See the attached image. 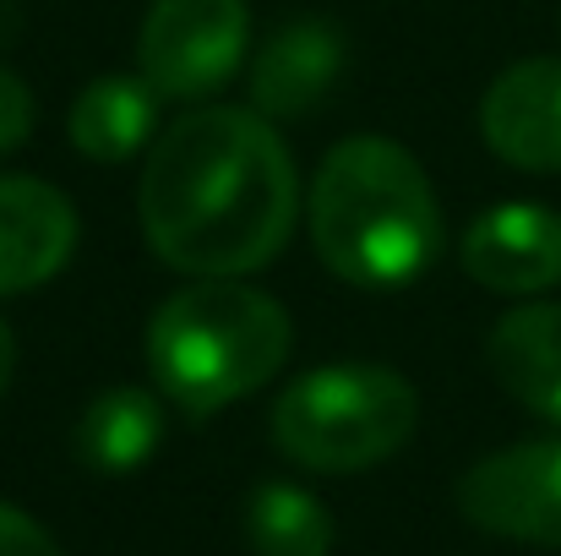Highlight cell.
Here are the masks:
<instances>
[{
    "label": "cell",
    "mask_w": 561,
    "mask_h": 556,
    "mask_svg": "<svg viewBox=\"0 0 561 556\" xmlns=\"http://www.w3.org/2000/svg\"><path fill=\"white\" fill-rule=\"evenodd\" d=\"M137 218L164 268L245 279L289 246L300 175L267 115L196 104L153 137L137 181Z\"/></svg>",
    "instance_id": "cell-1"
},
{
    "label": "cell",
    "mask_w": 561,
    "mask_h": 556,
    "mask_svg": "<svg viewBox=\"0 0 561 556\" xmlns=\"http://www.w3.org/2000/svg\"><path fill=\"white\" fill-rule=\"evenodd\" d=\"M311 246L360 290L420 279L442 257V202L420 159L392 137L339 143L311 175Z\"/></svg>",
    "instance_id": "cell-2"
},
{
    "label": "cell",
    "mask_w": 561,
    "mask_h": 556,
    "mask_svg": "<svg viewBox=\"0 0 561 556\" xmlns=\"http://www.w3.org/2000/svg\"><path fill=\"white\" fill-rule=\"evenodd\" d=\"M295 350L289 311L245 279H191L148 322V371L186 415H218L267 387Z\"/></svg>",
    "instance_id": "cell-3"
},
{
    "label": "cell",
    "mask_w": 561,
    "mask_h": 556,
    "mask_svg": "<svg viewBox=\"0 0 561 556\" xmlns=\"http://www.w3.org/2000/svg\"><path fill=\"white\" fill-rule=\"evenodd\" d=\"M273 442L311 475H355L392 458L414 425L420 398L387 366H317L273 398Z\"/></svg>",
    "instance_id": "cell-4"
},
{
    "label": "cell",
    "mask_w": 561,
    "mask_h": 556,
    "mask_svg": "<svg viewBox=\"0 0 561 556\" xmlns=\"http://www.w3.org/2000/svg\"><path fill=\"white\" fill-rule=\"evenodd\" d=\"M245 44V0H153L137 27V71L159 99L202 104L240 71Z\"/></svg>",
    "instance_id": "cell-5"
},
{
    "label": "cell",
    "mask_w": 561,
    "mask_h": 556,
    "mask_svg": "<svg viewBox=\"0 0 561 556\" xmlns=\"http://www.w3.org/2000/svg\"><path fill=\"white\" fill-rule=\"evenodd\" d=\"M458 513L496 541L561 552V436L513 442L469 464L458 480Z\"/></svg>",
    "instance_id": "cell-6"
},
{
    "label": "cell",
    "mask_w": 561,
    "mask_h": 556,
    "mask_svg": "<svg viewBox=\"0 0 561 556\" xmlns=\"http://www.w3.org/2000/svg\"><path fill=\"white\" fill-rule=\"evenodd\" d=\"M463 273L491 295L535 300L561 284V213L546 202H496L463 235Z\"/></svg>",
    "instance_id": "cell-7"
},
{
    "label": "cell",
    "mask_w": 561,
    "mask_h": 556,
    "mask_svg": "<svg viewBox=\"0 0 561 556\" xmlns=\"http://www.w3.org/2000/svg\"><path fill=\"white\" fill-rule=\"evenodd\" d=\"M485 148L529 175L561 170V55H529L507 66L480 99Z\"/></svg>",
    "instance_id": "cell-8"
},
{
    "label": "cell",
    "mask_w": 561,
    "mask_h": 556,
    "mask_svg": "<svg viewBox=\"0 0 561 556\" xmlns=\"http://www.w3.org/2000/svg\"><path fill=\"white\" fill-rule=\"evenodd\" d=\"M77 251V207L33 175H0V295L49 284Z\"/></svg>",
    "instance_id": "cell-9"
},
{
    "label": "cell",
    "mask_w": 561,
    "mask_h": 556,
    "mask_svg": "<svg viewBox=\"0 0 561 556\" xmlns=\"http://www.w3.org/2000/svg\"><path fill=\"white\" fill-rule=\"evenodd\" d=\"M339 71H344V33L322 16H295L251 60V110L267 121H295L333 93Z\"/></svg>",
    "instance_id": "cell-10"
},
{
    "label": "cell",
    "mask_w": 561,
    "mask_h": 556,
    "mask_svg": "<svg viewBox=\"0 0 561 556\" xmlns=\"http://www.w3.org/2000/svg\"><path fill=\"white\" fill-rule=\"evenodd\" d=\"M485 366L513 404L561 425V300H529L496 317Z\"/></svg>",
    "instance_id": "cell-11"
},
{
    "label": "cell",
    "mask_w": 561,
    "mask_h": 556,
    "mask_svg": "<svg viewBox=\"0 0 561 556\" xmlns=\"http://www.w3.org/2000/svg\"><path fill=\"white\" fill-rule=\"evenodd\" d=\"M71 148L93 164H126L137 148H153L159 137V93L148 88V77H93L66 115Z\"/></svg>",
    "instance_id": "cell-12"
},
{
    "label": "cell",
    "mask_w": 561,
    "mask_h": 556,
    "mask_svg": "<svg viewBox=\"0 0 561 556\" xmlns=\"http://www.w3.org/2000/svg\"><path fill=\"white\" fill-rule=\"evenodd\" d=\"M164 442V404L148 387H104L77 420V458L99 475L142 469Z\"/></svg>",
    "instance_id": "cell-13"
},
{
    "label": "cell",
    "mask_w": 561,
    "mask_h": 556,
    "mask_svg": "<svg viewBox=\"0 0 561 556\" xmlns=\"http://www.w3.org/2000/svg\"><path fill=\"white\" fill-rule=\"evenodd\" d=\"M245 541L256 556H333V513L289 480H262L245 497Z\"/></svg>",
    "instance_id": "cell-14"
},
{
    "label": "cell",
    "mask_w": 561,
    "mask_h": 556,
    "mask_svg": "<svg viewBox=\"0 0 561 556\" xmlns=\"http://www.w3.org/2000/svg\"><path fill=\"white\" fill-rule=\"evenodd\" d=\"M33 137V88L0 66V154L22 148Z\"/></svg>",
    "instance_id": "cell-15"
},
{
    "label": "cell",
    "mask_w": 561,
    "mask_h": 556,
    "mask_svg": "<svg viewBox=\"0 0 561 556\" xmlns=\"http://www.w3.org/2000/svg\"><path fill=\"white\" fill-rule=\"evenodd\" d=\"M0 556H66V552L55 546V535L38 519H27L22 508L0 502Z\"/></svg>",
    "instance_id": "cell-16"
},
{
    "label": "cell",
    "mask_w": 561,
    "mask_h": 556,
    "mask_svg": "<svg viewBox=\"0 0 561 556\" xmlns=\"http://www.w3.org/2000/svg\"><path fill=\"white\" fill-rule=\"evenodd\" d=\"M11 371H16V339H11V328L0 322V393L11 387Z\"/></svg>",
    "instance_id": "cell-17"
}]
</instances>
